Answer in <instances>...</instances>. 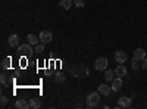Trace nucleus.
I'll use <instances>...</instances> for the list:
<instances>
[{
	"mask_svg": "<svg viewBox=\"0 0 147 109\" xmlns=\"http://www.w3.org/2000/svg\"><path fill=\"white\" fill-rule=\"evenodd\" d=\"M69 74L72 75V77H80V78H84V77H87V75H90V69L85 66V65H80V64H77V65H71L69 66Z\"/></svg>",
	"mask_w": 147,
	"mask_h": 109,
	"instance_id": "obj_1",
	"label": "nucleus"
},
{
	"mask_svg": "<svg viewBox=\"0 0 147 109\" xmlns=\"http://www.w3.org/2000/svg\"><path fill=\"white\" fill-rule=\"evenodd\" d=\"M100 96L102 94L99 91L87 94V97H85V103H87V106L88 108H96L97 105H99V102H100Z\"/></svg>",
	"mask_w": 147,
	"mask_h": 109,
	"instance_id": "obj_2",
	"label": "nucleus"
},
{
	"mask_svg": "<svg viewBox=\"0 0 147 109\" xmlns=\"http://www.w3.org/2000/svg\"><path fill=\"white\" fill-rule=\"evenodd\" d=\"M107 65H109V60H107V58H97L96 59V62H94V68L97 69V71H106L107 69Z\"/></svg>",
	"mask_w": 147,
	"mask_h": 109,
	"instance_id": "obj_3",
	"label": "nucleus"
},
{
	"mask_svg": "<svg viewBox=\"0 0 147 109\" xmlns=\"http://www.w3.org/2000/svg\"><path fill=\"white\" fill-rule=\"evenodd\" d=\"M18 52H19V55H22V56H30L34 50H32L31 44L27 43V44H19V46H18Z\"/></svg>",
	"mask_w": 147,
	"mask_h": 109,
	"instance_id": "obj_4",
	"label": "nucleus"
},
{
	"mask_svg": "<svg viewBox=\"0 0 147 109\" xmlns=\"http://www.w3.org/2000/svg\"><path fill=\"white\" fill-rule=\"evenodd\" d=\"M38 37H40V41H41V43L47 44V43H50V41L53 40V34H52L50 31H41Z\"/></svg>",
	"mask_w": 147,
	"mask_h": 109,
	"instance_id": "obj_5",
	"label": "nucleus"
},
{
	"mask_svg": "<svg viewBox=\"0 0 147 109\" xmlns=\"http://www.w3.org/2000/svg\"><path fill=\"white\" fill-rule=\"evenodd\" d=\"M115 60L118 64H125L128 60V55L125 52H122V50H116L115 52Z\"/></svg>",
	"mask_w": 147,
	"mask_h": 109,
	"instance_id": "obj_6",
	"label": "nucleus"
},
{
	"mask_svg": "<svg viewBox=\"0 0 147 109\" xmlns=\"http://www.w3.org/2000/svg\"><path fill=\"white\" fill-rule=\"evenodd\" d=\"M131 106V97L128 96H121L118 99V108H129Z\"/></svg>",
	"mask_w": 147,
	"mask_h": 109,
	"instance_id": "obj_7",
	"label": "nucleus"
},
{
	"mask_svg": "<svg viewBox=\"0 0 147 109\" xmlns=\"http://www.w3.org/2000/svg\"><path fill=\"white\" fill-rule=\"evenodd\" d=\"M122 84H124V81H122V77H116V78H113L112 80V90L113 91H119L121 89H122Z\"/></svg>",
	"mask_w": 147,
	"mask_h": 109,
	"instance_id": "obj_8",
	"label": "nucleus"
},
{
	"mask_svg": "<svg viewBox=\"0 0 147 109\" xmlns=\"http://www.w3.org/2000/svg\"><path fill=\"white\" fill-rule=\"evenodd\" d=\"M146 58V50L144 49H136L134 50V53H132V59H136V60H141Z\"/></svg>",
	"mask_w": 147,
	"mask_h": 109,
	"instance_id": "obj_9",
	"label": "nucleus"
},
{
	"mask_svg": "<svg viewBox=\"0 0 147 109\" xmlns=\"http://www.w3.org/2000/svg\"><path fill=\"white\" fill-rule=\"evenodd\" d=\"M115 75H118V77H127V75H128L127 68L122 65V64H119V65L115 68Z\"/></svg>",
	"mask_w": 147,
	"mask_h": 109,
	"instance_id": "obj_10",
	"label": "nucleus"
},
{
	"mask_svg": "<svg viewBox=\"0 0 147 109\" xmlns=\"http://www.w3.org/2000/svg\"><path fill=\"white\" fill-rule=\"evenodd\" d=\"M7 44L10 47H18L19 46V35L18 34H12L9 37V40H7Z\"/></svg>",
	"mask_w": 147,
	"mask_h": 109,
	"instance_id": "obj_11",
	"label": "nucleus"
},
{
	"mask_svg": "<svg viewBox=\"0 0 147 109\" xmlns=\"http://www.w3.org/2000/svg\"><path fill=\"white\" fill-rule=\"evenodd\" d=\"M112 91H113L112 87H109L107 84H100V86H99V93H100L102 96H109Z\"/></svg>",
	"mask_w": 147,
	"mask_h": 109,
	"instance_id": "obj_12",
	"label": "nucleus"
},
{
	"mask_svg": "<svg viewBox=\"0 0 147 109\" xmlns=\"http://www.w3.org/2000/svg\"><path fill=\"white\" fill-rule=\"evenodd\" d=\"M27 43H30L31 46H35V44L40 43V37L35 35V34H28L27 35Z\"/></svg>",
	"mask_w": 147,
	"mask_h": 109,
	"instance_id": "obj_13",
	"label": "nucleus"
},
{
	"mask_svg": "<svg viewBox=\"0 0 147 109\" xmlns=\"http://www.w3.org/2000/svg\"><path fill=\"white\" fill-rule=\"evenodd\" d=\"M15 105L19 109H28L30 108V100H27V99H18Z\"/></svg>",
	"mask_w": 147,
	"mask_h": 109,
	"instance_id": "obj_14",
	"label": "nucleus"
},
{
	"mask_svg": "<svg viewBox=\"0 0 147 109\" xmlns=\"http://www.w3.org/2000/svg\"><path fill=\"white\" fill-rule=\"evenodd\" d=\"M30 108H32V109H38V108H41V100H40L38 97H32V99H30Z\"/></svg>",
	"mask_w": 147,
	"mask_h": 109,
	"instance_id": "obj_15",
	"label": "nucleus"
},
{
	"mask_svg": "<svg viewBox=\"0 0 147 109\" xmlns=\"http://www.w3.org/2000/svg\"><path fill=\"white\" fill-rule=\"evenodd\" d=\"M60 7H62V9H71V6L74 5V0H60Z\"/></svg>",
	"mask_w": 147,
	"mask_h": 109,
	"instance_id": "obj_16",
	"label": "nucleus"
},
{
	"mask_svg": "<svg viewBox=\"0 0 147 109\" xmlns=\"http://www.w3.org/2000/svg\"><path fill=\"white\" fill-rule=\"evenodd\" d=\"M113 75H115V71H112V69H106L105 71V80L106 81H112L115 78Z\"/></svg>",
	"mask_w": 147,
	"mask_h": 109,
	"instance_id": "obj_17",
	"label": "nucleus"
},
{
	"mask_svg": "<svg viewBox=\"0 0 147 109\" xmlns=\"http://www.w3.org/2000/svg\"><path fill=\"white\" fill-rule=\"evenodd\" d=\"M44 46H46V44L40 41L38 44L34 46V52H35V53H43V52H44Z\"/></svg>",
	"mask_w": 147,
	"mask_h": 109,
	"instance_id": "obj_18",
	"label": "nucleus"
},
{
	"mask_svg": "<svg viewBox=\"0 0 147 109\" xmlns=\"http://www.w3.org/2000/svg\"><path fill=\"white\" fill-rule=\"evenodd\" d=\"M10 62H12L10 58H3V60H2V69H9Z\"/></svg>",
	"mask_w": 147,
	"mask_h": 109,
	"instance_id": "obj_19",
	"label": "nucleus"
},
{
	"mask_svg": "<svg viewBox=\"0 0 147 109\" xmlns=\"http://www.w3.org/2000/svg\"><path fill=\"white\" fill-rule=\"evenodd\" d=\"M56 83H59V84H62L63 81H65V75H63V72H56Z\"/></svg>",
	"mask_w": 147,
	"mask_h": 109,
	"instance_id": "obj_20",
	"label": "nucleus"
},
{
	"mask_svg": "<svg viewBox=\"0 0 147 109\" xmlns=\"http://www.w3.org/2000/svg\"><path fill=\"white\" fill-rule=\"evenodd\" d=\"M74 5H75L77 7H84L85 6V2H84V0H74Z\"/></svg>",
	"mask_w": 147,
	"mask_h": 109,
	"instance_id": "obj_21",
	"label": "nucleus"
},
{
	"mask_svg": "<svg viewBox=\"0 0 147 109\" xmlns=\"http://www.w3.org/2000/svg\"><path fill=\"white\" fill-rule=\"evenodd\" d=\"M7 102H9V97H7V96H2V97H0V105H2L3 108L7 105Z\"/></svg>",
	"mask_w": 147,
	"mask_h": 109,
	"instance_id": "obj_22",
	"label": "nucleus"
},
{
	"mask_svg": "<svg viewBox=\"0 0 147 109\" xmlns=\"http://www.w3.org/2000/svg\"><path fill=\"white\" fill-rule=\"evenodd\" d=\"M0 81H2V86H7V75H5V74H2L0 75Z\"/></svg>",
	"mask_w": 147,
	"mask_h": 109,
	"instance_id": "obj_23",
	"label": "nucleus"
},
{
	"mask_svg": "<svg viewBox=\"0 0 147 109\" xmlns=\"http://www.w3.org/2000/svg\"><path fill=\"white\" fill-rule=\"evenodd\" d=\"M138 62H140V60L132 59V62H131V68H132L134 71H137V69H138Z\"/></svg>",
	"mask_w": 147,
	"mask_h": 109,
	"instance_id": "obj_24",
	"label": "nucleus"
},
{
	"mask_svg": "<svg viewBox=\"0 0 147 109\" xmlns=\"http://www.w3.org/2000/svg\"><path fill=\"white\" fill-rule=\"evenodd\" d=\"M141 62H143V64H141V68L147 71V58H144V59L141 60Z\"/></svg>",
	"mask_w": 147,
	"mask_h": 109,
	"instance_id": "obj_25",
	"label": "nucleus"
}]
</instances>
